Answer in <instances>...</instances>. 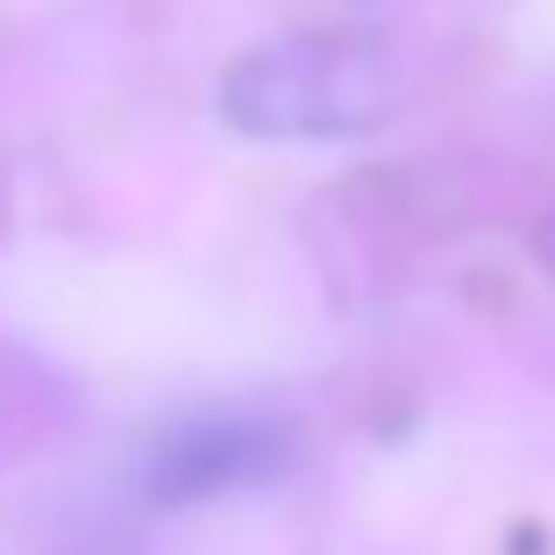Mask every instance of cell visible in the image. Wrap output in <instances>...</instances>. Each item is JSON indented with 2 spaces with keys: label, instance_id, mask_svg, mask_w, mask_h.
Instances as JSON below:
<instances>
[{
  "label": "cell",
  "instance_id": "7a4b0ae2",
  "mask_svg": "<svg viewBox=\"0 0 555 555\" xmlns=\"http://www.w3.org/2000/svg\"><path fill=\"white\" fill-rule=\"evenodd\" d=\"M293 463V435L263 413H193L164 427L143 456L150 506H207L229 491H257Z\"/></svg>",
  "mask_w": 555,
  "mask_h": 555
},
{
  "label": "cell",
  "instance_id": "6da1fadb",
  "mask_svg": "<svg viewBox=\"0 0 555 555\" xmlns=\"http://www.w3.org/2000/svg\"><path fill=\"white\" fill-rule=\"evenodd\" d=\"M399 100H406V72L377 36H285V43L249 50L221 79L229 129L263 143L363 135L392 121Z\"/></svg>",
  "mask_w": 555,
  "mask_h": 555
}]
</instances>
